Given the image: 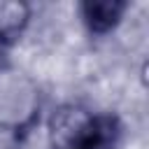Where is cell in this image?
I'll use <instances>...</instances> for the list:
<instances>
[{
	"label": "cell",
	"instance_id": "3",
	"mask_svg": "<svg viewBox=\"0 0 149 149\" xmlns=\"http://www.w3.org/2000/svg\"><path fill=\"white\" fill-rule=\"evenodd\" d=\"M81 19L86 23V28L95 35H105L109 30H114L123 16V12L128 9V2H119V0H91L84 2L81 7Z\"/></svg>",
	"mask_w": 149,
	"mask_h": 149
},
{
	"label": "cell",
	"instance_id": "5",
	"mask_svg": "<svg viewBox=\"0 0 149 149\" xmlns=\"http://www.w3.org/2000/svg\"><path fill=\"white\" fill-rule=\"evenodd\" d=\"M2 61H5V47L0 44V70H2Z\"/></svg>",
	"mask_w": 149,
	"mask_h": 149
},
{
	"label": "cell",
	"instance_id": "4",
	"mask_svg": "<svg viewBox=\"0 0 149 149\" xmlns=\"http://www.w3.org/2000/svg\"><path fill=\"white\" fill-rule=\"evenodd\" d=\"M30 23V5L21 0H0V44L7 47L21 37Z\"/></svg>",
	"mask_w": 149,
	"mask_h": 149
},
{
	"label": "cell",
	"instance_id": "1",
	"mask_svg": "<svg viewBox=\"0 0 149 149\" xmlns=\"http://www.w3.org/2000/svg\"><path fill=\"white\" fill-rule=\"evenodd\" d=\"M47 133L51 149H102L109 142V121L68 102L51 112Z\"/></svg>",
	"mask_w": 149,
	"mask_h": 149
},
{
	"label": "cell",
	"instance_id": "2",
	"mask_svg": "<svg viewBox=\"0 0 149 149\" xmlns=\"http://www.w3.org/2000/svg\"><path fill=\"white\" fill-rule=\"evenodd\" d=\"M35 109V91L23 77H0V123H21Z\"/></svg>",
	"mask_w": 149,
	"mask_h": 149
}]
</instances>
